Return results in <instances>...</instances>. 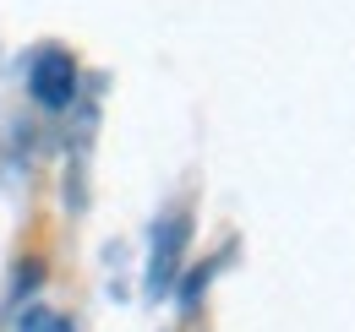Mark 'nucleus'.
I'll return each instance as SVG.
<instances>
[{
	"label": "nucleus",
	"mask_w": 355,
	"mask_h": 332,
	"mask_svg": "<svg viewBox=\"0 0 355 332\" xmlns=\"http://www.w3.org/2000/svg\"><path fill=\"white\" fill-rule=\"evenodd\" d=\"M186 240H191V218L186 212H170L153 223V256H148V289L170 294L180 278V261H186Z\"/></svg>",
	"instance_id": "f257e3e1"
},
{
	"label": "nucleus",
	"mask_w": 355,
	"mask_h": 332,
	"mask_svg": "<svg viewBox=\"0 0 355 332\" xmlns=\"http://www.w3.org/2000/svg\"><path fill=\"white\" fill-rule=\"evenodd\" d=\"M28 93L44 104V109H66L77 98V60L66 49H39L33 66H28Z\"/></svg>",
	"instance_id": "f03ea898"
},
{
	"label": "nucleus",
	"mask_w": 355,
	"mask_h": 332,
	"mask_svg": "<svg viewBox=\"0 0 355 332\" xmlns=\"http://www.w3.org/2000/svg\"><path fill=\"white\" fill-rule=\"evenodd\" d=\"M17 332H77L60 311H49V305H28V316H22V327Z\"/></svg>",
	"instance_id": "7ed1b4c3"
}]
</instances>
